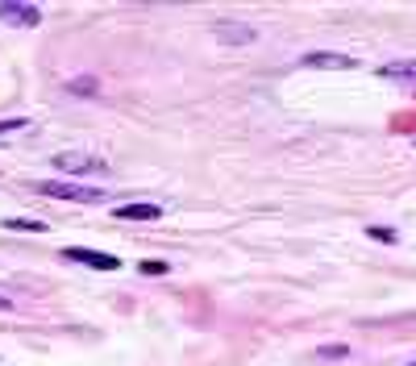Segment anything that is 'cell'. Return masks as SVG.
<instances>
[{
  "label": "cell",
  "mask_w": 416,
  "mask_h": 366,
  "mask_svg": "<svg viewBox=\"0 0 416 366\" xmlns=\"http://www.w3.org/2000/svg\"><path fill=\"white\" fill-rule=\"evenodd\" d=\"M38 191L50 200H75V204H100L104 191L100 187H84V183H67V179H46L38 183Z\"/></svg>",
  "instance_id": "6da1fadb"
},
{
  "label": "cell",
  "mask_w": 416,
  "mask_h": 366,
  "mask_svg": "<svg viewBox=\"0 0 416 366\" xmlns=\"http://www.w3.org/2000/svg\"><path fill=\"white\" fill-rule=\"evenodd\" d=\"M54 167L63 171V175H92V171H108L96 154H84V150H63V154H54Z\"/></svg>",
  "instance_id": "7a4b0ae2"
},
{
  "label": "cell",
  "mask_w": 416,
  "mask_h": 366,
  "mask_svg": "<svg viewBox=\"0 0 416 366\" xmlns=\"http://www.w3.org/2000/svg\"><path fill=\"white\" fill-rule=\"evenodd\" d=\"M0 21L21 25V30H34V25L42 21V8H38V4H17V0H4V4H0Z\"/></svg>",
  "instance_id": "3957f363"
},
{
  "label": "cell",
  "mask_w": 416,
  "mask_h": 366,
  "mask_svg": "<svg viewBox=\"0 0 416 366\" xmlns=\"http://www.w3.org/2000/svg\"><path fill=\"white\" fill-rule=\"evenodd\" d=\"M63 258H71V263H84V267H96V271H117L121 263L113 258V254H100V250H84V246H67L63 250Z\"/></svg>",
  "instance_id": "277c9868"
},
{
  "label": "cell",
  "mask_w": 416,
  "mask_h": 366,
  "mask_svg": "<svg viewBox=\"0 0 416 366\" xmlns=\"http://www.w3.org/2000/svg\"><path fill=\"white\" fill-rule=\"evenodd\" d=\"M300 63H304V67H317V71H350V67H358L350 54H333V50H313V54H304Z\"/></svg>",
  "instance_id": "5b68a950"
},
{
  "label": "cell",
  "mask_w": 416,
  "mask_h": 366,
  "mask_svg": "<svg viewBox=\"0 0 416 366\" xmlns=\"http://www.w3.org/2000/svg\"><path fill=\"white\" fill-rule=\"evenodd\" d=\"M117 217H121V221H158L163 208H158V204H121Z\"/></svg>",
  "instance_id": "8992f818"
},
{
  "label": "cell",
  "mask_w": 416,
  "mask_h": 366,
  "mask_svg": "<svg viewBox=\"0 0 416 366\" xmlns=\"http://www.w3.org/2000/svg\"><path fill=\"white\" fill-rule=\"evenodd\" d=\"M213 30H217V38H221V42H254V30H250V25H233V21H217Z\"/></svg>",
  "instance_id": "52a82bcc"
},
{
  "label": "cell",
  "mask_w": 416,
  "mask_h": 366,
  "mask_svg": "<svg viewBox=\"0 0 416 366\" xmlns=\"http://www.w3.org/2000/svg\"><path fill=\"white\" fill-rule=\"evenodd\" d=\"M379 75H383V80H404V84H416V63H412V58H404V63H387V67H379Z\"/></svg>",
  "instance_id": "ba28073f"
},
{
  "label": "cell",
  "mask_w": 416,
  "mask_h": 366,
  "mask_svg": "<svg viewBox=\"0 0 416 366\" xmlns=\"http://www.w3.org/2000/svg\"><path fill=\"white\" fill-rule=\"evenodd\" d=\"M0 229H13V233H42L46 225H42V221H25V217H8Z\"/></svg>",
  "instance_id": "9c48e42d"
},
{
  "label": "cell",
  "mask_w": 416,
  "mask_h": 366,
  "mask_svg": "<svg viewBox=\"0 0 416 366\" xmlns=\"http://www.w3.org/2000/svg\"><path fill=\"white\" fill-rule=\"evenodd\" d=\"M317 358H321V362H337V358H350V346H321V350H317Z\"/></svg>",
  "instance_id": "30bf717a"
},
{
  "label": "cell",
  "mask_w": 416,
  "mask_h": 366,
  "mask_svg": "<svg viewBox=\"0 0 416 366\" xmlns=\"http://www.w3.org/2000/svg\"><path fill=\"white\" fill-rule=\"evenodd\" d=\"M367 233H370V237H374V241H396V233H391V229H387V225H370Z\"/></svg>",
  "instance_id": "8fae6325"
},
{
  "label": "cell",
  "mask_w": 416,
  "mask_h": 366,
  "mask_svg": "<svg viewBox=\"0 0 416 366\" xmlns=\"http://www.w3.org/2000/svg\"><path fill=\"white\" fill-rule=\"evenodd\" d=\"M17 130H30V121H25V117H17V121H0V134H17Z\"/></svg>",
  "instance_id": "7c38bea8"
},
{
  "label": "cell",
  "mask_w": 416,
  "mask_h": 366,
  "mask_svg": "<svg viewBox=\"0 0 416 366\" xmlns=\"http://www.w3.org/2000/svg\"><path fill=\"white\" fill-rule=\"evenodd\" d=\"M141 274H167V263H158V258H150V263H141Z\"/></svg>",
  "instance_id": "4fadbf2b"
},
{
  "label": "cell",
  "mask_w": 416,
  "mask_h": 366,
  "mask_svg": "<svg viewBox=\"0 0 416 366\" xmlns=\"http://www.w3.org/2000/svg\"><path fill=\"white\" fill-rule=\"evenodd\" d=\"M67 88H71V92H92L96 84H92V80H75V84H67Z\"/></svg>",
  "instance_id": "5bb4252c"
},
{
  "label": "cell",
  "mask_w": 416,
  "mask_h": 366,
  "mask_svg": "<svg viewBox=\"0 0 416 366\" xmlns=\"http://www.w3.org/2000/svg\"><path fill=\"white\" fill-rule=\"evenodd\" d=\"M412 366H416V362H412Z\"/></svg>",
  "instance_id": "9a60e30c"
}]
</instances>
